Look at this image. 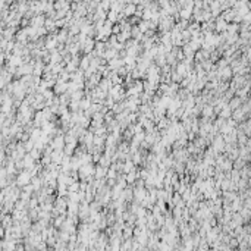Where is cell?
Here are the masks:
<instances>
[{
  "instance_id": "cell-1",
  "label": "cell",
  "mask_w": 251,
  "mask_h": 251,
  "mask_svg": "<svg viewBox=\"0 0 251 251\" xmlns=\"http://www.w3.org/2000/svg\"><path fill=\"white\" fill-rule=\"evenodd\" d=\"M53 87H55V93H56V94H63V93H66V90H68V82L57 79Z\"/></svg>"
},
{
  "instance_id": "cell-2",
  "label": "cell",
  "mask_w": 251,
  "mask_h": 251,
  "mask_svg": "<svg viewBox=\"0 0 251 251\" xmlns=\"http://www.w3.org/2000/svg\"><path fill=\"white\" fill-rule=\"evenodd\" d=\"M31 182V175L28 172H24L18 176V185H27V184Z\"/></svg>"
},
{
  "instance_id": "cell-3",
  "label": "cell",
  "mask_w": 251,
  "mask_h": 251,
  "mask_svg": "<svg viewBox=\"0 0 251 251\" xmlns=\"http://www.w3.org/2000/svg\"><path fill=\"white\" fill-rule=\"evenodd\" d=\"M106 172H107V169L106 168H103V166H97L96 169H94V176H96L97 179H100V178H104L106 176Z\"/></svg>"
},
{
  "instance_id": "cell-4",
  "label": "cell",
  "mask_w": 251,
  "mask_h": 251,
  "mask_svg": "<svg viewBox=\"0 0 251 251\" xmlns=\"http://www.w3.org/2000/svg\"><path fill=\"white\" fill-rule=\"evenodd\" d=\"M90 59H91V56H88V57H84V59L81 60V63L78 65L81 71H85V69H87L88 66H90Z\"/></svg>"
},
{
  "instance_id": "cell-5",
  "label": "cell",
  "mask_w": 251,
  "mask_h": 251,
  "mask_svg": "<svg viewBox=\"0 0 251 251\" xmlns=\"http://www.w3.org/2000/svg\"><path fill=\"white\" fill-rule=\"evenodd\" d=\"M242 104V99L241 97H235L232 101H231V104H228L231 109H237V107H239V106Z\"/></svg>"
},
{
  "instance_id": "cell-6",
  "label": "cell",
  "mask_w": 251,
  "mask_h": 251,
  "mask_svg": "<svg viewBox=\"0 0 251 251\" xmlns=\"http://www.w3.org/2000/svg\"><path fill=\"white\" fill-rule=\"evenodd\" d=\"M211 115H213V107H211V104L203 107V116H204V118H209Z\"/></svg>"
}]
</instances>
